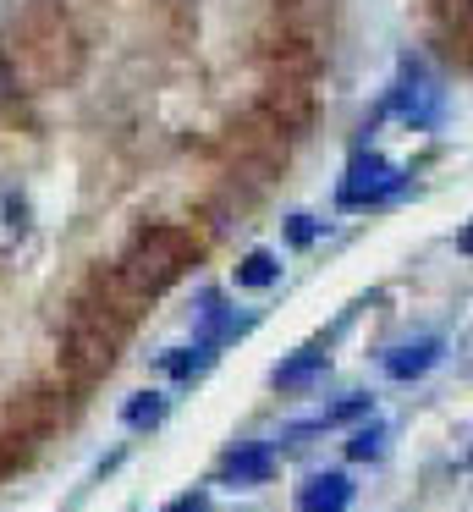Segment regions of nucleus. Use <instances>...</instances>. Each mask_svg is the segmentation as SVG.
<instances>
[{
    "mask_svg": "<svg viewBox=\"0 0 473 512\" xmlns=\"http://www.w3.org/2000/svg\"><path fill=\"white\" fill-rule=\"evenodd\" d=\"M193 259H198V237L193 232H182V226H149V232L132 237V248L121 254L116 276L127 281V292L154 298V292L171 287Z\"/></svg>",
    "mask_w": 473,
    "mask_h": 512,
    "instance_id": "1",
    "label": "nucleus"
},
{
    "mask_svg": "<svg viewBox=\"0 0 473 512\" xmlns=\"http://www.w3.org/2000/svg\"><path fill=\"white\" fill-rule=\"evenodd\" d=\"M396 188H402V171H396L391 160H380V155H358V160L347 166V177H341V204H347V210H363V204L391 199Z\"/></svg>",
    "mask_w": 473,
    "mask_h": 512,
    "instance_id": "2",
    "label": "nucleus"
},
{
    "mask_svg": "<svg viewBox=\"0 0 473 512\" xmlns=\"http://www.w3.org/2000/svg\"><path fill=\"white\" fill-rule=\"evenodd\" d=\"M440 353H446L440 336L407 342V347H396V353H385V375H391V380H418V375H429V369L440 364Z\"/></svg>",
    "mask_w": 473,
    "mask_h": 512,
    "instance_id": "3",
    "label": "nucleus"
},
{
    "mask_svg": "<svg viewBox=\"0 0 473 512\" xmlns=\"http://www.w3.org/2000/svg\"><path fill=\"white\" fill-rule=\"evenodd\" d=\"M352 507V479L347 474H314L297 496V512H347Z\"/></svg>",
    "mask_w": 473,
    "mask_h": 512,
    "instance_id": "4",
    "label": "nucleus"
},
{
    "mask_svg": "<svg viewBox=\"0 0 473 512\" xmlns=\"http://www.w3.org/2000/svg\"><path fill=\"white\" fill-rule=\"evenodd\" d=\"M270 474H275L270 446H237V452L220 463V479H226V485H264Z\"/></svg>",
    "mask_w": 473,
    "mask_h": 512,
    "instance_id": "5",
    "label": "nucleus"
},
{
    "mask_svg": "<svg viewBox=\"0 0 473 512\" xmlns=\"http://www.w3.org/2000/svg\"><path fill=\"white\" fill-rule=\"evenodd\" d=\"M435 105H440V89L424 78V72H413V78L396 89V116H407V122H429Z\"/></svg>",
    "mask_w": 473,
    "mask_h": 512,
    "instance_id": "6",
    "label": "nucleus"
},
{
    "mask_svg": "<svg viewBox=\"0 0 473 512\" xmlns=\"http://www.w3.org/2000/svg\"><path fill=\"white\" fill-rule=\"evenodd\" d=\"M325 364H330V358L319 353V347H303L297 358H286V364L275 369V386H281V391H303L314 375H325Z\"/></svg>",
    "mask_w": 473,
    "mask_h": 512,
    "instance_id": "7",
    "label": "nucleus"
},
{
    "mask_svg": "<svg viewBox=\"0 0 473 512\" xmlns=\"http://www.w3.org/2000/svg\"><path fill=\"white\" fill-rule=\"evenodd\" d=\"M215 353H220L215 342H193V347H176V353H165V369H171L176 380H193V375H204V369L215 364Z\"/></svg>",
    "mask_w": 473,
    "mask_h": 512,
    "instance_id": "8",
    "label": "nucleus"
},
{
    "mask_svg": "<svg viewBox=\"0 0 473 512\" xmlns=\"http://www.w3.org/2000/svg\"><path fill=\"white\" fill-rule=\"evenodd\" d=\"M275 281H281V259L264 254V248L237 265V287H253V292H259V287H275Z\"/></svg>",
    "mask_w": 473,
    "mask_h": 512,
    "instance_id": "9",
    "label": "nucleus"
},
{
    "mask_svg": "<svg viewBox=\"0 0 473 512\" xmlns=\"http://www.w3.org/2000/svg\"><path fill=\"white\" fill-rule=\"evenodd\" d=\"M121 419H127L132 430H154V424L165 419V397H160V391H138V397L121 408Z\"/></svg>",
    "mask_w": 473,
    "mask_h": 512,
    "instance_id": "10",
    "label": "nucleus"
},
{
    "mask_svg": "<svg viewBox=\"0 0 473 512\" xmlns=\"http://www.w3.org/2000/svg\"><path fill=\"white\" fill-rule=\"evenodd\" d=\"M380 452H385V424L380 419H369L363 430H352V441H347L352 463H369V457H380Z\"/></svg>",
    "mask_w": 473,
    "mask_h": 512,
    "instance_id": "11",
    "label": "nucleus"
},
{
    "mask_svg": "<svg viewBox=\"0 0 473 512\" xmlns=\"http://www.w3.org/2000/svg\"><path fill=\"white\" fill-rule=\"evenodd\" d=\"M165 512H209V496H204V490H187V496H176Z\"/></svg>",
    "mask_w": 473,
    "mask_h": 512,
    "instance_id": "12",
    "label": "nucleus"
},
{
    "mask_svg": "<svg viewBox=\"0 0 473 512\" xmlns=\"http://www.w3.org/2000/svg\"><path fill=\"white\" fill-rule=\"evenodd\" d=\"M292 243H314V221L308 215H292Z\"/></svg>",
    "mask_w": 473,
    "mask_h": 512,
    "instance_id": "13",
    "label": "nucleus"
},
{
    "mask_svg": "<svg viewBox=\"0 0 473 512\" xmlns=\"http://www.w3.org/2000/svg\"><path fill=\"white\" fill-rule=\"evenodd\" d=\"M11 89H17V78H11V67H6V56H0V105L11 100Z\"/></svg>",
    "mask_w": 473,
    "mask_h": 512,
    "instance_id": "14",
    "label": "nucleus"
},
{
    "mask_svg": "<svg viewBox=\"0 0 473 512\" xmlns=\"http://www.w3.org/2000/svg\"><path fill=\"white\" fill-rule=\"evenodd\" d=\"M457 248H462V254H473V226H462V237H457Z\"/></svg>",
    "mask_w": 473,
    "mask_h": 512,
    "instance_id": "15",
    "label": "nucleus"
}]
</instances>
